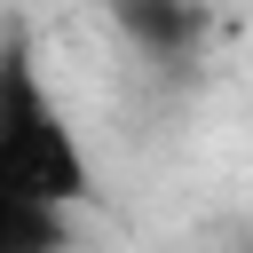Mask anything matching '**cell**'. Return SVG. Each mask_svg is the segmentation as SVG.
<instances>
[{"label": "cell", "mask_w": 253, "mask_h": 253, "mask_svg": "<svg viewBox=\"0 0 253 253\" xmlns=\"http://www.w3.org/2000/svg\"><path fill=\"white\" fill-rule=\"evenodd\" d=\"M0 253H71V221L0 182Z\"/></svg>", "instance_id": "3957f363"}, {"label": "cell", "mask_w": 253, "mask_h": 253, "mask_svg": "<svg viewBox=\"0 0 253 253\" xmlns=\"http://www.w3.org/2000/svg\"><path fill=\"white\" fill-rule=\"evenodd\" d=\"M0 182H8L16 198L55 206V213H71L79 198H95L87 142H79V126L63 119V103L47 95L24 24L0 32Z\"/></svg>", "instance_id": "6da1fadb"}, {"label": "cell", "mask_w": 253, "mask_h": 253, "mask_svg": "<svg viewBox=\"0 0 253 253\" xmlns=\"http://www.w3.org/2000/svg\"><path fill=\"white\" fill-rule=\"evenodd\" d=\"M111 24L126 32L134 55H150V63H190V55L206 47L213 0H111Z\"/></svg>", "instance_id": "7a4b0ae2"}]
</instances>
